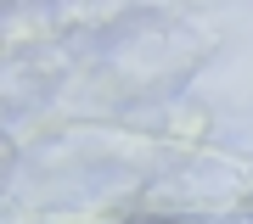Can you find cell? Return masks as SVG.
I'll return each instance as SVG.
<instances>
[{"label": "cell", "instance_id": "obj_1", "mask_svg": "<svg viewBox=\"0 0 253 224\" xmlns=\"http://www.w3.org/2000/svg\"><path fill=\"white\" fill-rule=\"evenodd\" d=\"M11 174H17V140H11V134H0V196L11 191Z\"/></svg>", "mask_w": 253, "mask_h": 224}, {"label": "cell", "instance_id": "obj_2", "mask_svg": "<svg viewBox=\"0 0 253 224\" xmlns=\"http://www.w3.org/2000/svg\"><path fill=\"white\" fill-rule=\"evenodd\" d=\"M141 224H203V219H141Z\"/></svg>", "mask_w": 253, "mask_h": 224}]
</instances>
